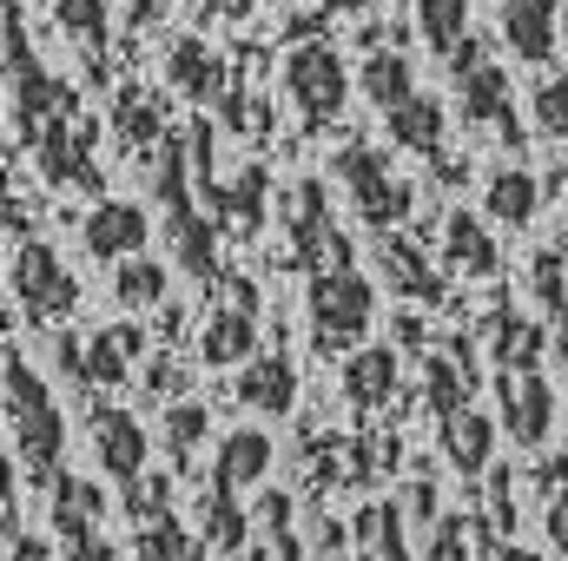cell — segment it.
<instances>
[{
	"mask_svg": "<svg viewBox=\"0 0 568 561\" xmlns=\"http://www.w3.org/2000/svg\"><path fill=\"white\" fill-rule=\"evenodd\" d=\"M0 397H7V436H13V456H20L27 482H60L67 417H60L53 390L40 384V370L20 357V344H7V364H0Z\"/></svg>",
	"mask_w": 568,
	"mask_h": 561,
	"instance_id": "obj_1",
	"label": "cell"
},
{
	"mask_svg": "<svg viewBox=\"0 0 568 561\" xmlns=\"http://www.w3.org/2000/svg\"><path fill=\"white\" fill-rule=\"evenodd\" d=\"M304 310H311V350L317 357H351V350H364V330L377 317V290L357 265H331V272H311Z\"/></svg>",
	"mask_w": 568,
	"mask_h": 561,
	"instance_id": "obj_2",
	"label": "cell"
},
{
	"mask_svg": "<svg viewBox=\"0 0 568 561\" xmlns=\"http://www.w3.org/2000/svg\"><path fill=\"white\" fill-rule=\"evenodd\" d=\"M449 86H456V113L469 120V126H483V133H496V140L523 145V120H516V93H509V73L489 60V40L483 33H469L456 53H449Z\"/></svg>",
	"mask_w": 568,
	"mask_h": 561,
	"instance_id": "obj_3",
	"label": "cell"
},
{
	"mask_svg": "<svg viewBox=\"0 0 568 561\" xmlns=\"http://www.w3.org/2000/svg\"><path fill=\"white\" fill-rule=\"evenodd\" d=\"M284 93H291V106L304 113L311 133L337 126L344 93H351V80H344V53H337L331 40H297L291 60H284Z\"/></svg>",
	"mask_w": 568,
	"mask_h": 561,
	"instance_id": "obj_4",
	"label": "cell"
},
{
	"mask_svg": "<svg viewBox=\"0 0 568 561\" xmlns=\"http://www.w3.org/2000/svg\"><path fill=\"white\" fill-rule=\"evenodd\" d=\"M212 290H219V304H212V317H205V337H199V357H205V370L252 364V357H258V284H252V278H232V272H219V278H212Z\"/></svg>",
	"mask_w": 568,
	"mask_h": 561,
	"instance_id": "obj_5",
	"label": "cell"
},
{
	"mask_svg": "<svg viewBox=\"0 0 568 561\" xmlns=\"http://www.w3.org/2000/svg\"><path fill=\"white\" fill-rule=\"evenodd\" d=\"M7 278H13V304L27 310V324H60V317L80 310V278H73V272L60 265V252L40 245V238H20V245H13Z\"/></svg>",
	"mask_w": 568,
	"mask_h": 561,
	"instance_id": "obj_6",
	"label": "cell"
},
{
	"mask_svg": "<svg viewBox=\"0 0 568 561\" xmlns=\"http://www.w3.org/2000/svg\"><path fill=\"white\" fill-rule=\"evenodd\" d=\"M284 232H291V265L311 278V272H331V265H351V238L337 232L331 218V192L324 178H297V192L284 198Z\"/></svg>",
	"mask_w": 568,
	"mask_h": 561,
	"instance_id": "obj_7",
	"label": "cell"
},
{
	"mask_svg": "<svg viewBox=\"0 0 568 561\" xmlns=\"http://www.w3.org/2000/svg\"><path fill=\"white\" fill-rule=\"evenodd\" d=\"M337 178H344V192H351V205L371 232H397V218L410 212V192H404V178L390 172V159L377 145H344Z\"/></svg>",
	"mask_w": 568,
	"mask_h": 561,
	"instance_id": "obj_8",
	"label": "cell"
},
{
	"mask_svg": "<svg viewBox=\"0 0 568 561\" xmlns=\"http://www.w3.org/2000/svg\"><path fill=\"white\" fill-rule=\"evenodd\" d=\"M496 410H503V436L523 449H542L556 429V390L542 370H496Z\"/></svg>",
	"mask_w": 568,
	"mask_h": 561,
	"instance_id": "obj_9",
	"label": "cell"
},
{
	"mask_svg": "<svg viewBox=\"0 0 568 561\" xmlns=\"http://www.w3.org/2000/svg\"><path fill=\"white\" fill-rule=\"evenodd\" d=\"M145 238H152V218H145V205H133V198H100V205L87 212V225H80L87 258H106V265L140 258Z\"/></svg>",
	"mask_w": 568,
	"mask_h": 561,
	"instance_id": "obj_10",
	"label": "cell"
},
{
	"mask_svg": "<svg viewBox=\"0 0 568 561\" xmlns=\"http://www.w3.org/2000/svg\"><path fill=\"white\" fill-rule=\"evenodd\" d=\"M33 159H40V172L53 178V185H87V192H100V165H93V126L80 120V113H67V120H53L40 140H33Z\"/></svg>",
	"mask_w": 568,
	"mask_h": 561,
	"instance_id": "obj_11",
	"label": "cell"
},
{
	"mask_svg": "<svg viewBox=\"0 0 568 561\" xmlns=\"http://www.w3.org/2000/svg\"><path fill=\"white\" fill-rule=\"evenodd\" d=\"M93 456H100V469L120 482V489H133L145 476V456H152V436H145V422L133 410H120V404H100L93 410Z\"/></svg>",
	"mask_w": 568,
	"mask_h": 561,
	"instance_id": "obj_12",
	"label": "cell"
},
{
	"mask_svg": "<svg viewBox=\"0 0 568 561\" xmlns=\"http://www.w3.org/2000/svg\"><path fill=\"white\" fill-rule=\"evenodd\" d=\"M483 344H489V364H496V370H542L556 330L536 324V317H523V310H509V304H489V317H483Z\"/></svg>",
	"mask_w": 568,
	"mask_h": 561,
	"instance_id": "obj_13",
	"label": "cell"
},
{
	"mask_svg": "<svg viewBox=\"0 0 568 561\" xmlns=\"http://www.w3.org/2000/svg\"><path fill=\"white\" fill-rule=\"evenodd\" d=\"M384 126H390V140L404 145V152H424L449 185L463 178V165H456V159H443V126H449V113H443V100H436V93H410L397 113H384Z\"/></svg>",
	"mask_w": 568,
	"mask_h": 561,
	"instance_id": "obj_14",
	"label": "cell"
},
{
	"mask_svg": "<svg viewBox=\"0 0 568 561\" xmlns=\"http://www.w3.org/2000/svg\"><path fill=\"white\" fill-rule=\"evenodd\" d=\"M496 7H503V40H509V53L529 60V67H542V60L556 53L568 0H496Z\"/></svg>",
	"mask_w": 568,
	"mask_h": 561,
	"instance_id": "obj_15",
	"label": "cell"
},
{
	"mask_svg": "<svg viewBox=\"0 0 568 561\" xmlns=\"http://www.w3.org/2000/svg\"><path fill=\"white\" fill-rule=\"evenodd\" d=\"M424 404L436 422H449L456 410H469L476 404V357H469V344L456 337L449 350H436L424 357Z\"/></svg>",
	"mask_w": 568,
	"mask_h": 561,
	"instance_id": "obj_16",
	"label": "cell"
},
{
	"mask_svg": "<svg viewBox=\"0 0 568 561\" xmlns=\"http://www.w3.org/2000/svg\"><path fill=\"white\" fill-rule=\"evenodd\" d=\"M397 364H404V357H397L390 344H364V350H351V357H344V377H337V384H344V404L364 410V417L384 410V404L397 397Z\"/></svg>",
	"mask_w": 568,
	"mask_h": 561,
	"instance_id": "obj_17",
	"label": "cell"
},
{
	"mask_svg": "<svg viewBox=\"0 0 568 561\" xmlns=\"http://www.w3.org/2000/svg\"><path fill=\"white\" fill-rule=\"evenodd\" d=\"M443 265H449L456 278H496V272H503V252H496L489 225H483L476 212H463V205L443 218Z\"/></svg>",
	"mask_w": 568,
	"mask_h": 561,
	"instance_id": "obj_18",
	"label": "cell"
},
{
	"mask_svg": "<svg viewBox=\"0 0 568 561\" xmlns=\"http://www.w3.org/2000/svg\"><path fill=\"white\" fill-rule=\"evenodd\" d=\"M165 238H172V258H179L199 284H212L225 272V265H219V218H205L199 198L179 205V212H165Z\"/></svg>",
	"mask_w": 568,
	"mask_h": 561,
	"instance_id": "obj_19",
	"label": "cell"
},
{
	"mask_svg": "<svg viewBox=\"0 0 568 561\" xmlns=\"http://www.w3.org/2000/svg\"><path fill=\"white\" fill-rule=\"evenodd\" d=\"M232 390H239V404L258 410V417H291V404H297V370H291L284 350H265V357H252V364L239 370Z\"/></svg>",
	"mask_w": 568,
	"mask_h": 561,
	"instance_id": "obj_20",
	"label": "cell"
},
{
	"mask_svg": "<svg viewBox=\"0 0 568 561\" xmlns=\"http://www.w3.org/2000/svg\"><path fill=\"white\" fill-rule=\"evenodd\" d=\"M165 80H172V93H185L192 106H212V100H225V93H232L225 60H219L205 40H179V47L165 53Z\"/></svg>",
	"mask_w": 568,
	"mask_h": 561,
	"instance_id": "obj_21",
	"label": "cell"
},
{
	"mask_svg": "<svg viewBox=\"0 0 568 561\" xmlns=\"http://www.w3.org/2000/svg\"><path fill=\"white\" fill-rule=\"evenodd\" d=\"M140 330L133 324H106L93 344H87V357H80V384H93V390H120V384H133V370H140Z\"/></svg>",
	"mask_w": 568,
	"mask_h": 561,
	"instance_id": "obj_22",
	"label": "cell"
},
{
	"mask_svg": "<svg viewBox=\"0 0 568 561\" xmlns=\"http://www.w3.org/2000/svg\"><path fill=\"white\" fill-rule=\"evenodd\" d=\"M483 212H489L503 232L536 225V212H542V178H536V172H523V165H496V172H489V185H483Z\"/></svg>",
	"mask_w": 568,
	"mask_h": 561,
	"instance_id": "obj_23",
	"label": "cell"
},
{
	"mask_svg": "<svg viewBox=\"0 0 568 561\" xmlns=\"http://www.w3.org/2000/svg\"><path fill=\"white\" fill-rule=\"evenodd\" d=\"M205 205H212V218L225 225V232H239V238H258V225H265V172L258 165H245L232 185H205Z\"/></svg>",
	"mask_w": 568,
	"mask_h": 561,
	"instance_id": "obj_24",
	"label": "cell"
},
{
	"mask_svg": "<svg viewBox=\"0 0 568 561\" xmlns=\"http://www.w3.org/2000/svg\"><path fill=\"white\" fill-rule=\"evenodd\" d=\"M436 436H443L449 476H483V469H489V456H496V417H483L476 404H469V410H456L449 422H436Z\"/></svg>",
	"mask_w": 568,
	"mask_h": 561,
	"instance_id": "obj_25",
	"label": "cell"
},
{
	"mask_svg": "<svg viewBox=\"0 0 568 561\" xmlns=\"http://www.w3.org/2000/svg\"><path fill=\"white\" fill-rule=\"evenodd\" d=\"M100 516H106V496H100L93 482H80V476H60V482H53V536H60L67 549L100 542Z\"/></svg>",
	"mask_w": 568,
	"mask_h": 561,
	"instance_id": "obj_26",
	"label": "cell"
},
{
	"mask_svg": "<svg viewBox=\"0 0 568 561\" xmlns=\"http://www.w3.org/2000/svg\"><path fill=\"white\" fill-rule=\"evenodd\" d=\"M351 542L364 561H410V542H404V509L397 502H364L357 522H351Z\"/></svg>",
	"mask_w": 568,
	"mask_h": 561,
	"instance_id": "obj_27",
	"label": "cell"
},
{
	"mask_svg": "<svg viewBox=\"0 0 568 561\" xmlns=\"http://www.w3.org/2000/svg\"><path fill=\"white\" fill-rule=\"evenodd\" d=\"M377 258H384V278H390V290H404V297H417V304H436V297H443V272H429L424 252H417L404 232H384Z\"/></svg>",
	"mask_w": 568,
	"mask_h": 561,
	"instance_id": "obj_28",
	"label": "cell"
},
{
	"mask_svg": "<svg viewBox=\"0 0 568 561\" xmlns=\"http://www.w3.org/2000/svg\"><path fill=\"white\" fill-rule=\"evenodd\" d=\"M272 456H278V449H272V436L245 422V429H232V436L219 442V469H212V476H219V482H232V489H252V482H265Z\"/></svg>",
	"mask_w": 568,
	"mask_h": 561,
	"instance_id": "obj_29",
	"label": "cell"
},
{
	"mask_svg": "<svg viewBox=\"0 0 568 561\" xmlns=\"http://www.w3.org/2000/svg\"><path fill=\"white\" fill-rule=\"evenodd\" d=\"M199 522H205V549H219V555L239 561L245 536H252V516L239 509V489H232V482H219V476H212V489H205V509H199Z\"/></svg>",
	"mask_w": 568,
	"mask_h": 561,
	"instance_id": "obj_30",
	"label": "cell"
},
{
	"mask_svg": "<svg viewBox=\"0 0 568 561\" xmlns=\"http://www.w3.org/2000/svg\"><path fill=\"white\" fill-rule=\"evenodd\" d=\"M113 133H120V145H126V152H145V159H152V152L165 145V133H172V126H165V113H159V100H152V93L126 86V93L113 100Z\"/></svg>",
	"mask_w": 568,
	"mask_h": 561,
	"instance_id": "obj_31",
	"label": "cell"
},
{
	"mask_svg": "<svg viewBox=\"0 0 568 561\" xmlns=\"http://www.w3.org/2000/svg\"><path fill=\"white\" fill-rule=\"evenodd\" d=\"M252 529H258V549L272 561H304V542H297V509L284 489H265L252 502Z\"/></svg>",
	"mask_w": 568,
	"mask_h": 561,
	"instance_id": "obj_32",
	"label": "cell"
},
{
	"mask_svg": "<svg viewBox=\"0 0 568 561\" xmlns=\"http://www.w3.org/2000/svg\"><path fill=\"white\" fill-rule=\"evenodd\" d=\"M357 86H364V100H371L377 113H397V106L417 93V73H410V60H404V53L377 47V53L364 60V73H357Z\"/></svg>",
	"mask_w": 568,
	"mask_h": 561,
	"instance_id": "obj_33",
	"label": "cell"
},
{
	"mask_svg": "<svg viewBox=\"0 0 568 561\" xmlns=\"http://www.w3.org/2000/svg\"><path fill=\"white\" fill-rule=\"evenodd\" d=\"M417 7V33L429 40V53H456L469 40V0H410Z\"/></svg>",
	"mask_w": 568,
	"mask_h": 561,
	"instance_id": "obj_34",
	"label": "cell"
},
{
	"mask_svg": "<svg viewBox=\"0 0 568 561\" xmlns=\"http://www.w3.org/2000/svg\"><path fill=\"white\" fill-rule=\"evenodd\" d=\"M529 284H536V297H542V310H549L556 350H568V265H562V252H536V258H529Z\"/></svg>",
	"mask_w": 568,
	"mask_h": 561,
	"instance_id": "obj_35",
	"label": "cell"
},
{
	"mask_svg": "<svg viewBox=\"0 0 568 561\" xmlns=\"http://www.w3.org/2000/svg\"><path fill=\"white\" fill-rule=\"evenodd\" d=\"M53 20H60V33L100 67V53H106V0H53Z\"/></svg>",
	"mask_w": 568,
	"mask_h": 561,
	"instance_id": "obj_36",
	"label": "cell"
},
{
	"mask_svg": "<svg viewBox=\"0 0 568 561\" xmlns=\"http://www.w3.org/2000/svg\"><path fill=\"white\" fill-rule=\"evenodd\" d=\"M140 555L145 561H205V549L185 536V522L165 509V516H145L140 522Z\"/></svg>",
	"mask_w": 568,
	"mask_h": 561,
	"instance_id": "obj_37",
	"label": "cell"
},
{
	"mask_svg": "<svg viewBox=\"0 0 568 561\" xmlns=\"http://www.w3.org/2000/svg\"><path fill=\"white\" fill-rule=\"evenodd\" d=\"M113 297H120L126 310L165 304V265H159V258H126V265L113 272Z\"/></svg>",
	"mask_w": 568,
	"mask_h": 561,
	"instance_id": "obj_38",
	"label": "cell"
},
{
	"mask_svg": "<svg viewBox=\"0 0 568 561\" xmlns=\"http://www.w3.org/2000/svg\"><path fill=\"white\" fill-rule=\"evenodd\" d=\"M529 113H536V126H542L549 140H562V145H568V73L542 80V86L529 93Z\"/></svg>",
	"mask_w": 568,
	"mask_h": 561,
	"instance_id": "obj_39",
	"label": "cell"
},
{
	"mask_svg": "<svg viewBox=\"0 0 568 561\" xmlns=\"http://www.w3.org/2000/svg\"><path fill=\"white\" fill-rule=\"evenodd\" d=\"M199 436H205V410H199V404H172V410H165V449H172L179 462L192 456Z\"/></svg>",
	"mask_w": 568,
	"mask_h": 561,
	"instance_id": "obj_40",
	"label": "cell"
},
{
	"mask_svg": "<svg viewBox=\"0 0 568 561\" xmlns=\"http://www.w3.org/2000/svg\"><path fill=\"white\" fill-rule=\"evenodd\" d=\"M424 561H469V522H463V516H443V522L429 529Z\"/></svg>",
	"mask_w": 568,
	"mask_h": 561,
	"instance_id": "obj_41",
	"label": "cell"
},
{
	"mask_svg": "<svg viewBox=\"0 0 568 561\" xmlns=\"http://www.w3.org/2000/svg\"><path fill=\"white\" fill-rule=\"evenodd\" d=\"M542 536H549L556 555H568V482L556 496H542Z\"/></svg>",
	"mask_w": 568,
	"mask_h": 561,
	"instance_id": "obj_42",
	"label": "cell"
},
{
	"mask_svg": "<svg viewBox=\"0 0 568 561\" xmlns=\"http://www.w3.org/2000/svg\"><path fill=\"white\" fill-rule=\"evenodd\" d=\"M489 516H496L503 529L516 522V489H509V476H503V469H496V482H489Z\"/></svg>",
	"mask_w": 568,
	"mask_h": 561,
	"instance_id": "obj_43",
	"label": "cell"
},
{
	"mask_svg": "<svg viewBox=\"0 0 568 561\" xmlns=\"http://www.w3.org/2000/svg\"><path fill=\"white\" fill-rule=\"evenodd\" d=\"M410 516H424L429 529L443 522V516H436V482H429V476H417V482H410Z\"/></svg>",
	"mask_w": 568,
	"mask_h": 561,
	"instance_id": "obj_44",
	"label": "cell"
},
{
	"mask_svg": "<svg viewBox=\"0 0 568 561\" xmlns=\"http://www.w3.org/2000/svg\"><path fill=\"white\" fill-rule=\"evenodd\" d=\"M7 561H47V542H27V536H13V542H7Z\"/></svg>",
	"mask_w": 568,
	"mask_h": 561,
	"instance_id": "obj_45",
	"label": "cell"
},
{
	"mask_svg": "<svg viewBox=\"0 0 568 561\" xmlns=\"http://www.w3.org/2000/svg\"><path fill=\"white\" fill-rule=\"evenodd\" d=\"M489 561H542V555H536V549H516V542H496Z\"/></svg>",
	"mask_w": 568,
	"mask_h": 561,
	"instance_id": "obj_46",
	"label": "cell"
},
{
	"mask_svg": "<svg viewBox=\"0 0 568 561\" xmlns=\"http://www.w3.org/2000/svg\"><path fill=\"white\" fill-rule=\"evenodd\" d=\"M252 0H205V13H225V20H245Z\"/></svg>",
	"mask_w": 568,
	"mask_h": 561,
	"instance_id": "obj_47",
	"label": "cell"
},
{
	"mask_svg": "<svg viewBox=\"0 0 568 561\" xmlns=\"http://www.w3.org/2000/svg\"><path fill=\"white\" fill-rule=\"evenodd\" d=\"M364 7H371V0H317V13H331V20H337V13H364Z\"/></svg>",
	"mask_w": 568,
	"mask_h": 561,
	"instance_id": "obj_48",
	"label": "cell"
},
{
	"mask_svg": "<svg viewBox=\"0 0 568 561\" xmlns=\"http://www.w3.org/2000/svg\"><path fill=\"white\" fill-rule=\"evenodd\" d=\"M239 561H272V555H265V549H245V555H239Z\"/></svg>",
	"mask_w": 568,
	"mask_h": 561,
	"instance_id": "obj_49",
	"label": "cell"
}]
</instances>
